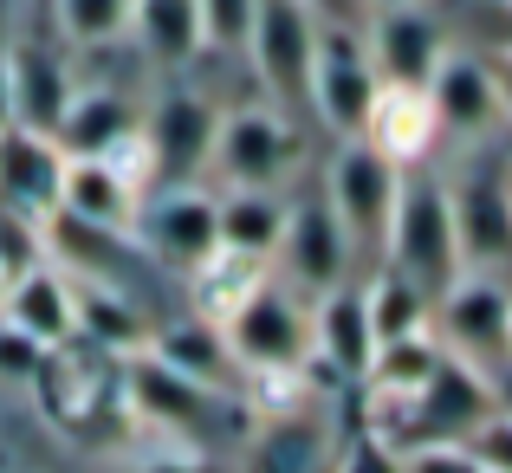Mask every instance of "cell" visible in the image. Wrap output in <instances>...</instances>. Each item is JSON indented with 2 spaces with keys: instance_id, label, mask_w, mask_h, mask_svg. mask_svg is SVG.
I'll list each match as a JSON object with an SVG mask.
<instances>
[{
  "instance_id": "6da1fadb",
  "label": "cell",
  "mask_w": 512,
  "mask_h": 473,
  "mask_svg": "<svg viewBox=\"0 0 512 473\" xmlns=\"http://www.w3.org/2000/svg\"><path fill=\"white\" fill-rule=\"evenodd\" d=\"M383 273L409 279L428 305L467 273L461 260V240H454V214H448V188L441 175L428 169H402V188H396V208H389V234H383Z\"/></svg>"
},
{
  "instance_id": "7a4b0ae2",
  "label": "cell",
  "mask_w": 512,
  "mask_h": 473,
  "mask_svg": "<svg viewBox=\"0 0 512 473\" xmlns=\"http://www.w3.org/2000/svg\"><path fill=\"white\" fill-rule=\"evenodd\" d=\"M221 337L234 350L240 376H305V363H312V299L292 292L279 273H266L234 305Z\"/></svg>"
},
{
  "instance_id": "3957f363",
  "label": "cell",
  "mask_w": 512,
  "mask_h": 473,
  "mask_svg": "<svg viewBox=\"0 0 512 473\" xmlns=\"http://www.w3.org/2000/svg\"><path fill=\"white\" fill-rule=\"evenodd\" d=\"M299 130L286 111L273 104H227L214 117V143H208V169L221 188H286L299 169Z\"/></svg>"
},
{
  "instance_id": "277c9868",
  "label": "cell",
  "mask_w": 512,
  "mask_h": 473,
  "mask_svg": "<svg viewBox=\"0 0 512 473\" xmlns=\"http://www.w3.org/2000/svg\"><path fill=\"white\" fill-rule=\"evenodd\" d=\"M454 214V240H461L467 273H500L512 260V188H506V156H493V143L461 150V169L441 175Z\"/></svg>"
},
{
  "instance_id": "5b68a950",
  "label": "cell",
  "mask_w": 512,
  "mask_h": 473,
  "mask_svg": "<svg viewBox=\"0 0 512 473\" xmlns=\"http://www.w3.org/2000/svg\"><path fill=\"white\" fill-rule=\"evenodd\" d=\"M396 188H402V169H396V162H383L370 143L350 137V143H338V150H331L318 195H325L331 221L344 227L350 260H383V234H389Z\"/></svg>"
},
{
  "instance_id": "8992f818",
  "label": "cell",
  "mask_w": 512,
  "mask_h": 473,
  "mask_svg": "<svg viewBox=\"0 0 512 473\" xmlns=\"http://www.w3.org/2000/svg\"><path fill=\"white\" fill-rule=\"evenodd\" d=\"M312 52H318V20L305 0H253L247 59H253V78H260L273 111H299L305 104Z\"/></svg>"
},
{
  "instance_id": "52a82bcc",
  "label": "cell",
  "mask_w": 512,
  "mask_h": 473,
  "mask_svg": "<svg viewBox=\"0 0 512 473\" xmlns=\"http://www.w3.org/2000/svg\"><path fill=\"white\" fill-rule=\"evenodd\" d=\"M428 111H435L441 137H454L461 150H480V143H500L506 117H500V91H493V65L480 46H461L448 39L441 65L428 72Z\"/></svg>"
},
{
  "instance_id": "ba28073f",
  "label": "cell",
  "mask_w": 512,
  "mask_h": 473,
  "mask_svg": "<svg viewBox=\"0 0 512 473\" xmlns=\"http://www.w3.org/2000/svg\"><path fill=\"white\" fill-rule=\"evenodd\" d=\"M376 91H383V85H376L370 59H363L357 20H350V26H318L312 78H305V104L318 111V124H325L338 143H350L363 130V117H370Z\"/></svg>"
},
{
  "instance_id": "9c48e42d",
  "label": "cell",
  "mask_w": 512,
  "mask_h": 473,
  "mask_svg": "<svg viewBox=\"0 0 512 473\" xmlns=\"http://www.w3.org/2000/svg\"><path fill=\"white\" fill-rule=\"evenodd\" d=\"M150 247V260L175 266V273H195L221 253V227H214V195L195 182H175V188H156L143 195L137 221H130Z\"/></svg>"
},
{
  "instance_id": "30bf717a",
  "label": "cell",
  "mask_w": 512,
  "mask_h": 473,
  "mask_svg": "<svg viewBox=\"0 0 512 473\" xmlns=\"http://www.w3.org/2000/svg\"><path fill=\"white\" fill-rule=\"evenodd\" d=\"M279 279H286L292 292H305V299H325V292H338L350 279V240L344 227L331 221L325 195H305V201H286V234H279V253H273Z\"/></svg>"
},
{
  "instance_id": "8fae6325",
  "label": "cell",
  "mask_w": 512,
  "mask_h": 473,
  "mask_svg": "<svg viewBox=\"0 0 512 473\" xmlns=\"http://www.w3.org/2000/svg\"><path fill=\"white\" fill-rule=\"evenodd\" d=\"M363 59H370L376 85H428V72L448 52V26L435 20L428 7H402V13H363Z\"/></svg>"
},
{
  "instance_id": "7c38bea8",
  "label": "cell",
  "mask_w": 512,
  "mask_h": 473,
  "mask_svg": "<svg viewBox=\"0 0 512 473\" xmlns=\"http://www.w3.org/2000/svg\"><path fill=\"white\" fill-rule=\"evenodd\" d=\"M214 104L201 98V91H169V98H156L150 111H143V162H150V175H201L208 169V143H214Z\"/></svg>"
},
{
  "instance_id": "4fadbf2b",
  "label": "cell",
  "mask_w": 512,
  "mask_h": 473,
  "mask_svg": "<svg viewBox=\"0 0 512 473\" xmlns=\"http://www.w3.org/2000/svg\"><path fill=\"white\" fill-rule=\"evenodd\" d=\"M0 65H7V124L52 137L59 111L72 104V91H78V78L65 72V59L52 46L13 39V46H0Z\"/></svg>"
},
{
  "instance_id": "5bb4252c",
  "label": "cell",
  "mask_w": 512,
  "mask_h": 473,
  "mask_svg": "<svg viewBox=\"0 0 512 473\" xmlns=\"http://www.w3.org/2000/svg\"><path fill=\"white\" fill-rule=\"evenodd\" d=\"M143 208V188L130 182V169L117 156H65L59 169V214L85 227H111L124 234Z\"/></svg>"
},
{
  "instance_id": "9a60e30c",
  "label": "cell",
  "mask_w": 512,
  "mask_h": 473,
  "mask_svg": "<svg viewBox=\"0 0 512 473\" xmlns=\"http://www.w3.org/2000/svg\"><path fill=\"white\" fill-rule=\"evenodd\" d=\"M0 324H13L20 337H33L39 350H65L78 337V286L65 266H33L26 279H13L0 299Z\"/></svg>"
},
{
  "instance_id": "2e32d148",
  "label": "cell",
  "mask_w": 512,
  "mask_h": 473,
  "mask_svg": "<svg viewBox=\"0 0 512 473\" xmlns=\"http://www.w3.org/2000/svg\"><path fill=\"white\" fill-rule=\"evenodd\" d=\"M137 124L143 111L117 85H78L52 124V143H59V156H124L137 143Z\"/></svg>"
},
{
  "instance_id": "e0dca14e",
  "label": "cell",
  "mask_w": 512,
  "mask_h": 473,
  "mask_svg": "<svg viewBox=\"0 0 512 473\" xmlns=\"http://www.w3.org/2000/svg\"><path fill=\"white\" fill-rule=\"evenodd\" d=\"M357 143H370L383 162H396V169H422L428 150L441 143V124L435 111H428V91L415 85H383L370 104V117H363Z\"/></svg>"
},
{
  "instance_id": "ac0fdd59",
  "label": "cell",
  "mask_w": 512,
  "mask_h": 473,
  "mask_svg": "<svg viewBox=\"0 0 512 473\" xmlns=\"http://www.w3.org/2000/svg\"><path fill=\"white\" fill-rule=\"evenodd\" d=\"M59 169H65V156H59L52 137L0 124V208L52 221V214H59Z\"/></svg>"
},
{
  "instance_id": "d6986e66",
  "label": "cell",
  "mask_w": 512,
  "mask_h": 473,
  "mask_svg": "<svg viewBox=\"0 0 512 473\" xmlns=\"http://www.w3.org/2000/svg\"><path fill=\"white\" fill-rule=\"evenodd\" d=\"M143 357H156L163 370H175L182 383H195V389H208V396H227V389L240 383L234 350H227L221 324H208V318H175V324H163V331L143 344Z\"/></svg>"
},
{
  "instance_id": "ffe728a7",
  "label": "cell",
  "mask_w": 512,
  "mask_h": 473,
  "mask_svg": "<svg viewBox=\"0 0 512 473\" xmlns=\"http://www.w3.org/2000/svg\"><path fill=\"white\" fill-rule=\"evenodd\" d=\"M370 357H376V337H370V318H363V286L344 279L338 292L312 299V363H331L338 376L363 383Z\"/></svg>"
},
{
  "instance_id": "44dd1931",
  "label": "cell",
  "mask_w": 512,
  "mask_h": 473,
  "mask_svg": "<svg viewBox=\"0 0 512 473\" xmlns=\"http://www.w3.org/2000/svg\"><path fill=\"white\" fill-rule=\"evenodd\" d=\"M214 227H221V253L273 266L279 234H286V188H221Z\"/></svg>"
},
{
  "instance_id": "7402d4cb",
  "label": "cell",
  "mask_w": 512,
  "mask_h": 473,
  "mask_svg": "<svg viewBox=\"0 0 512 473\" xmlns=\"http://www.w3.org/2000/svg\"><path fill=\"white\" fill-rule=\"evenodd\" d=\"M130 33H137V52L163 72H182L201 52L195 39V0H137L130 7Z\"/></svg>"
},
{
  "instance_id": "603a6c76",
  "label": "cell",
  "mask_w": 512,
  "mask_h": 473,
  "mask_svg": "<svg viewBox=\"0 0 512 473\" xmlns=\"http://www.w3.org/2000/svg\"><path fill=\"white\" fill-rule=\"evenodd\" d=\"M247 473H325V428L299 422V409H279L247 448Z\"/></svg>"
},
{
  "instance_id": "cb8c5ba5",
  "label": "cell",
  "mask_w": 512,
  "mask_h": 473,
  "mask_svg": "<svg viewBox=\"0 0 512 473\" xmlns=\"http://www.w3.org/2000/svg\"><path fill=\"white\" fill-rule=\"evenodd\" d=\"M78 337H91V350H143L150 324H143L124 286H78Z\"/></svg>"
},
{
  "instance_id": "d4e9b609",
  "label": "cell",
  "mask_w": 512,
  "mask_h": 473,
  "mask_svg": "<svg viewBox=\"0 0 512 473\" xmlns=\"http://www.w3.org/2000/svg\"><path fill=\"white\" fill-rule=\"evenodd\" d=\"M357 286H363V318H370V337H376V344L415 337V331H428V318H435V305H428L409 279L383 273V266H376L370 279H357Z\"/></svg>"
},
{
  "instance_id": "484cf974",
  "label": "cell",
  "mask_w": 512,
  "mask_h": 473,
  "mask_svg": "<svg viewBox=\"0 0 512 473\" xmlns=\"http://www.w3.org/2000/svg\"><path fill=\"white\" fill-rule=\"evenodd\" d=\"M273 273V266H260V260H240V253H214L208 266H195L188 273V286H195V318H208V324H227L234 318V305L247 299L260 279Z\"/></svg>"
},
{
  "instance_id": "4316f807",
  "label": "cell",
  "mask_w": 512,
  "mask_h": 473,
  "mask_svg": "<svg viewBox=\"0 0 512 473\" xmlns=\"http://www.w3.org/2000/svg\"><path fill=\"white\" fill-rule=\"evenodd\" d=\"M130 7L137 0H52V26L65 46H111L130 33Z\"/></svg>"
},
{
  "instance_id": "83f0119b",
  "label": "cell",
  "mask_w": 512,
  "mask_h": 473,
  "mask_svg": "<svg viewBox=\"0 0 512 473\" xmlns=\"http://www.w3.org/2000/svg\"><path fill=\"white\" fill-rule=\"evenodd\" d=\"M33 266H46V221L20 208H0V279H26Z\"/></svg>"
},
{
  "instance_id": "f1b7e54d",
  "label": "cell",
  "mask_w": 512,
  "mask_h": 473,
  "mask_svg": "<svg viewBox=\"0 0 512 473\" xmlns=\"http://www.w3.org/2000/svg\"><path fill=\"white\" fill-rule=\"evenodd\" d=\"M247 26H253V0H195V39L201 52H247Z\"/></svg>"
},
{
  "instance_id": "f546056e",
  "label": "cell",
  "mask_w": 512,
  "mask_h": 473,
  "mask_svg": "<svg viewBox=\"0 0 512 473\" xmlns=\"http://www.w3.org/2000/svg\"><path fill=\"white\" fill-rule=\"evenodd\" d=\"M461 448L480 461V473H512V409H493Z\"/></svg>"
},
{
  "instance_id": "4dcf8cb0",
  "label": "cell",
  "mask_w": 512,
  "mask_h": 473,
  "mask_svg": "<svg viewBox=\"0 0 512 473\" xmlns=\"http://www.w3.org/2000/svg\"><path fill=\"white\" fill-rule=\"evenodd\" d=\"M331 473H402V454L389 448L383 435H370V428H363V435L338 454V467H331Z\"/></svg>"
},
{
  "instance_id": "1f68e13d",
  "label": "cell",
  "mask_w": 512,
  "mask_h": 473,
  "mask_svg": "<svg viewBox=\"0 0 512 473\" xmlns=\"http://www.w3.org/2000/svg\"><path fill=\"white\" fill-rule=\"evenodd\" d=\"M46 363H52V350H39L33 337H20L13 324H0V376H46Z\"/></svg>"
},
{
  "instance_id": "d6a6232c",
  "label": "cell",
  "mask_w": 512,
  "mask_h": 473,
  "mask_svg": "<svg viewBox=\"0 0 512 473\" xmlns=\"http://www.w3.org/2000/svg\"><path fill=\"white\" fill-rule=\"evenodd\" d=\"M402 473H480V461L461 441H448V448H409L402 454Z\"/></svg>"
},
{
  "instance_id": "836d02e7",
  "label": "cell",
  "mask_w": 512,
  "mask_h": 473,
  "mask_svg": "<svg viewBox=\"0 0 512 473\" xmlns=\"http://www.w3.org/2000/svg\"><path fill=\"white\" fill-rule=\"evenodd\" d=\"M480 33H487V46H480V52L512 59V0H487V13H480Z\"/></svg>"
},
{
  "instance_id": "e575fe53",
  "label": "cell",
  "mask_w": 512,
  "mask_h": 473,
  "mask_svg": "<svg viewBox=\"0 0 512 473\" xmlns=\"http://www.w3.org/2000/svg\"><path fill=\"white\" fill-rule=\"evenodd\" d=\"M305 7H312V20H318V26H350V20H363L357 0H305Z\"/></svg>"
},
{
  "instance_id": "d590c367",
  "label": "cell",
  "mask_w": 512,
  "mask_h": 473,
  "mask_svg": "<svg viewBox=\"0 0 512 473\" xmlns=\"http://www.w3.org/2000/svg\"><path fill=\"white\" fill-rule=\"evenodd\" d=\"M487 65H493V91H500V117L512 124V59H493L487 52Z\"/></svg>"
},
{
  "instance_id": "8d00e7d4",
  "label": "cell",
  "mask_w": 512,
  "mask_h": 473,
  "mask_svg": "<svg viewBox=\"0 0 512 473\" xmlns=\"http://www.w3.org/2000/svg\"><path fill=\"white\" fill-rule=\"evenodd\" d=\"M137 473H201V467L182 461V454H163V461H150V467H137Z\"/></svg>"
},
{
  "instance_id": "74e56055",
  "label": "cell",
  "mask_w": 512,
  "mask_h": 473,
  "mask_svg": "<svg viewBox=\"0 0 512 473\" xmlns=\"http://www.w3.org/2000/svg\"><path fill=\"white\" fill-rule=\"evenodd\" d=\"M363 13H402V7H435V0H357Z\"/></svg>"
},
{
  "instance_id": "f35d334b",
  "label": "cell",
  "mask_w": 512,
  "mask_h": 473,
  "mask_svg": "<svg viewBox=\"0 0 512 473\" xmlns=\"http://www.w3.org/2000/svg\"><path fill=\"white\" fill-rule=\"evenodd\" d=\"M500 363L512 370V312H506V337H500Z\"/></svg>"
},
{
  "instance_id": "ab89813d",
  "label": "cell",
  "mask_w": 512,
  "mask_h": 473,
  "mask_svg": "<svg viewBox=\"0 0 512 473\" xmlns=\"http://www.w3.org/2000/svg\"><path fill=\"white\" fill-rule=\"evenodd\" d=\"M0 124H7V65H0Z\"/></svg>"
},
{
  "instance_id": "60d3db41",
  "label": "cell",
  "mask_w": 512,
  "mask_h": 473,
  "mask_svg": "<svg viewBox=\"0 0 512 473\" xmlns=\"http://www.w3.org/2000/svg\"><path fill=\"white\" fill-rule=\"evenodd\" d=\"M506 188H512V156H506Z\"/></svg>"
},
{
  "instance_id": "b9f144b4",
  "label": "cell",
  "mask_w": 512,
  "mask_h": 473,
  "mask_svg": "<svg viewBox=\"0 0 512 473\" xmlns=\"http://www.w3.org/2000/svg\"><path fill=\"white\" fill-rule=\"evenodd\" d=\"M0 299H7V279H0Z\"/></svg>"
}]
</instances>
